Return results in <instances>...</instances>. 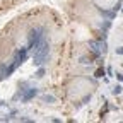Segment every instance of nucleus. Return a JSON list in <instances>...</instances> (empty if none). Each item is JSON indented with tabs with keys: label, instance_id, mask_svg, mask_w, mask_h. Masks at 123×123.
Returning <instances> with one entry per match:
<instances>
[{
	"label": "nucleus",
	"instance_id": "obj_1",
	"mask_svg": "<svg viewBox=\"0 0 123 123\" xmlns=\"http://www.w3.org/2000/svg\"><path fill=\"white\" fill-rule=\"evenodd\" d=\"M48 55V44L46 41H41L39 44H36V50H34V62L36 63H43V60Z\"/></svg>",
	"mask_w": 123,
	"mask_h": 123
},
{
	"label": "nucleus",
	"instance_id": "obj_2",
	"mask_svg": "<svg viewBox=\"0 0 123 123\" xmlns=\"http://www.w3.org/2000/svg\"><path fill=\"white\" fill-rule=\"evenodd\" d=\"M103 75H104V70L103 68H98L96 70V77H103Z\"/></svg>",
	"mask_w": 123,
	"mask_h": 123
},
{
	"label": "nucleus",
	"instance_id": "obj_3",
	"mask_svg": "<svg viewBox=\"0 0 123 123\" xmlns=\"http://www.w3.org/2000/svg\"><path fill=\"white\" fill-rule=\"evenodd\" d=\"M120 91H121V87H120V86H116V87L113 89V92H115V94H118V92H120Z\"/></svg>",
	"mask_w": 123,
	"mask_h": 123
}]
</instances>
